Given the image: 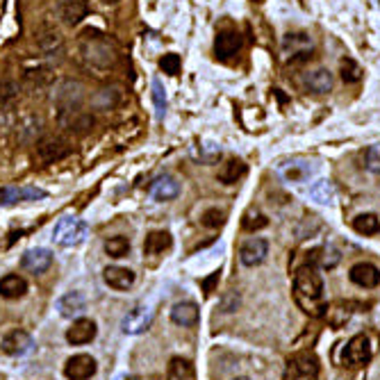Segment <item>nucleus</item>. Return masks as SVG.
<instances>
[{"mask_svg": "<svg viewBox=\"0 0 380 380\" xmlns=\"http://www.w3.org/2000/svg\"><path fill=\"white\" fill-rule=\"evenodd\" d=\"M294 301L310 316H323L325 314V296H323V281L321 274L316 271L314 262L307 260L296 276H294Z\"/></svg>", "mask_w": 380, "mask_h": 380, "instance_id": "nucleus-1", "label": "nucleus"}, {"mask_svg": "<svg viewBox=\"0 0 380 380\" xmlns=\"http://www.w3.org/2000/svg\"><path fill=\"white\" fill-rule=\"evenodd\" d=\"M77 50H80V59L84 66L91 71H107L116 64V48L110 39L94 32V30H84L77 41Z\"/></svg>", "mask_w": 380, "mask_h": 380, "instance_id": "nucleus-2", "label": "nucleus"}, {"mask_svg": "<svg viewBox=\"0 0 380 380\" xmlns=\"http://www.w3.org/2000/svg\"><path fill=\"white\" fill-rule=\"evenodd\" d=\"M87 223L77 216H61V219L55 223V230H53V239L64 246V248H73V246H80L84 239H87Z\"/></svg>", "mask_w": 380, "mask_h": 380, "instance_id": "nucleus-3", "label": "nucleus"}, {"mask_svg": "<svg viewBox=\"0 0 380 380\" xmlns=\"http://www.w3.org/2000/svg\"><path fill=\"white\" fill-rule=\"evenodd\" d=\"M283 380H319V360H316V355L310 351L292 355V360L287 362Z\"/></svg>", "mask_w": 380, "mask_h": 380, "instance_id": "nucleus-4", "label": "nucleus"}, {"mask_svg": "<svg viewBox=\"0 0 380 380\" xmlns=\"http://www.w3.org/2000/svg\"><path fill=\"white\" fill-rule=\"evenodd\" d=\"M82 84L80 82H73V80H64L57 87L55 91V103L59 107V116L61 121L66 116H73L80 112V105H82Z\"/></svg>", "mask_w": 380, "mask_h": 380, "instance_id": "nucleus-5", "label": "nucleus"}, {"mask_svg": "<svg viewBox=\"0 0 380 380\" xmlns=\"http://www.w3.org/2000/svg\"><path fill=\"white\" fill-rule=\"evenodd\" d=\"M68 153H71V146H68L66 139L59 135L44 137L41 142H37V149H35L37 160L41 162V164H53V162L64 160Z\"/></svg>", "mask_w": 380, "mask_h": 380, "instance_id": "nucleus-6", "label": "nucleus"}, {"mask_svg": "<svg viewBox=\"0 0 380 380\" xmlns=\"http://www.w3.org/2000/svg\"><path fill=\"white\" fill-rule=\"evenodd\" d=\"M153 316H155V310H153L151 303H139V305H135L133 310H130L126 316H123L121 330L126 332V335H139V332L151 328Z\"/></svg>", "mask_w": 380, "mask_h": 380, "instance_id": "nucleus-7", "label": "nucleus"}, {"mask_svg": "<svg viewBox=\"0 0 380 380\" xmlns=\"http://www.w3.org/2000/svg\"><path fill=\"white\" fill-rule=\"evenodd\" d=\"M283 53L292 57V64H301L312 57V39L307 35H287L283 41Z\"/></svg>", "mask_w": 380, "mask_h": 380, "instance_id": "nucleus-8", "label": "nucleus"}, {"mask_svg": "<svg viewBox=\"0 0 380 380\" xmlns=\"http://www.w3.org/2000/svg\"><path fill=\"white\" fill-rule=\"evenodd\" d=\"M371 360V346L367 335H355L344 348V364L346 367H364Z\"/></svg>", "mask_w": 380, "mask_h": 380, "instance_id": "nucleus-9", "label": "nucleus"}, {"mask_svg": "<svg viewBox=\"0 0 380 380\" xmlns=\"http://www.w3.org/2000/svg\"><path fill=\"white\" fill-rule=\"evenodd\" d=\"M278 173L285 182H292V184H301L310 180V175L314 173V167L312 162L307 160H287L278 167Z\"/></svg>", "mask_w": 380, "mask_h": 380, "instance_id": "nucleus-10", "label": "nucleus"}, {"mask_svg": "<svg viewBox=\"0 0 380 380\" xmlns=\"http://www.w3.org/2000/svg\"><path fill=\"white\" fill-rule=\"evenodd\" d=\"M269 255V244L267 239L262 237H253V239H246L239 248V260H242L244 267H258L262 262L267 260Z\"/></svg>", "mask_w": 380, "mask_h": 380, "instance_id": "nucleus-11", "label": "nucleus"}, {"mask_svg": "<svg viewBox=\"0 0 380 380\" xmlns=\"http://www.w3.org/2000/svg\"><path fill=\"white\" fill-rule=\"evenodd\" d=\"M96 360L91 358V355H73V358H68L66 364H64V376L68 380H89L91 376L96 374Z\"/></svg>", "mask_w": 380, "mask_h": 380, "instance_id": "nucleus-12", "label": "nucleus"}, {"mask_svg": "<svg viewBox=\"0 0 380 380\" xmlns=\"http://www.w3.org/2000/svg\"><path fill=\"white\" fill-rule=\"evenodd\" d=\"M0 348H3L7 355H28L35 348V339L30 337L26 330H12L3 337Z\"/></svg>", "mask_w": 380, "mask_h": 380, "instance_id": "nucleus-13", "label": "nucleus"}, {"mask_svg": "<svg viewBox=\"0 0 380 380\" xmlns=\"http://www.w3.org/2000/svg\"><path fill=\"white\" fill-rule=\"evenodd\" d=\"M50 265H53V253L48 248H30V251L23 253V258H21V267L35 276L48 271Z\"/></svg>", "mask_w": 380, "mask_h": 380, "instance_id": "nucleus-14", "label": "nucleus"}, {"mask_svg": "<svg viewBox=\"0 0 380 380\" xmlns=\"http://www.w3.org/2000/svg\"><path fill=\"white\" fill-rule=\"evenodd\" d=\"M242 50V35L235 32V30H223L219 32L214 41V53L219 59H232L237 53Z\"/></svg>", "mask_w": 380, "mask_h": 380, "instance_id": "nucleus-15", "label": "nucleus"}, {"mask_svg": "<svg viewBox=\"0 0 380 380\" xmlns=\"http://www.w3.org/2000/svg\"><path fill=\"white\" fill-rule=\"evenodd\" d=\"M348 278H351V283L364 287V289H374V287L380 285V271L371 262H358L348 271Z\"/></svg>", "mask_w": 380, "mask_h": 380, "instance_id": "nucleus-16", "label": "nucleus"}, {"mask_svg": "<svg viewBox=\"0 0 380 380\" xmlns=\"http://www.w3.org/2000/svg\"><path fill=\"white\" fill-rule=\"evenodd\" d=\"M46 198V191L39 187H3L0 189V205H17L26 200Z\"/></svg>", "mask_w": 380, "mask_h": 380, "instance_id": "nucleus-17", "label": "nucleus"}, {"mask_svg": "<svg viewBox=\"0 0 380 380\" xmlns=\"http://www.w3.org/2000/svg\"><path fill=\"white\" fill-rule=\"evenodd\" d=\"M37 48L44 53V55H55L61 48H64V39H61L59 30L50 28V26H41L37 30Z\"/></svg>", "mask_w": 380, "mask_h": 380, "instance_id": "nucleus-18", "label": "nucleus"}, {"mask_svg": "<svg viewBox=\"0 0 380 380\" xmlns=\"http://www.w3.org/2000/svg\"><path fill=\"white\" fill-rule=\"evenodd\" d=\"M96 323L91 319H75L71 328L66 330V342L73 344V346H82V344H89L91 339L96 337Z\"/></svg>", "mask_w": 380, "mask_h": 380, "instance_id": "nucleus-19", "label": "nucleus"}, {"mask_svg": "<svg viewBox=\"0 0 380 380\" xmlns=\"http://www.w3.org/2000/svg\"><path fill=\"white\" fill-rule=\"evenodd\" d=\"M103 281L116 292H126L135 285V274L126 267H107L103 271Z\"/></svg>", "mask_w": 380, "mask_h": 380, "instance_id": "nucleus-20", "label": "nucleus"}, {"mask_svg": "<svg viewBox=\"0 0 380 380\" xmlns=\"http://www.w3.org/2000/svg\"><path fill=\"white\" fill-rule=\"evenodd\" d=\"M149 191L158 203H164V200H173L178 193H180V182H178L173 175H162L151 184Z\"/></svg>", "mask_w": 380, "mask_h": 380, "instance_id": "nucleus-21", "label": "nucleus"}, {"mask_svg": "<svg viewBox=\"0 0 380 380\" xmlns=\"http://www.w3.org/2000/svg\"><path fill=\"white\" fill-rule=\"evenodd\" d=\"M57 310L64 319H75V316H80L87 310V301H84L80 292H68L57 301Z\"/></svg>", "mask_w": 380, "mask_h": 380, "instance_id": "nucleus-22", "label": "nucleus"}, {"mask_svg": "<svg viewBox=\"0 0 380 380\" xmlns=\"http://www.w3.org/2000/svg\"><path fill=\"white\" fill-rule=\"evenodd\" d=\"M171 321L175 325H182V328H191V325L198 323V305L191 303V301H180L171 307Z\"/></svg>", "mask_w": 380, "mask_h": 380, "instance_id": "nucleus-23", "label": "nucleus"}, {"mask_svg": "<svg viewBox=\"0 0 380 380\" xmlns=\"http://www.w3.org/2000/svg\"><path fill=\"white\" fill-rule=\"evenodd\" d=\"M26 292H28V283H26V278H21L17 274H10V276H5V278H0V296L3 298H21V296H26Z\"/></svg>", "mask_w": 380, "mask_h": 380, "instance_id": "nucleus-24", "label": "nucleus"}, {"mask_svg": "<svg viewBox=\"0 0 380 380\" xmlns=\"http://www.w3.org/2000/svg\"><path fill=\"white\" fill-rule=\"evenodd\" d=\"M87 12H89L87 0H64V3H61V19L71 28L87 17Z\"/></svg>", "mask_w": 380, "mask_h": 380, "instance_id": "nucleus-25", "label": "nucleus"}, {"mask_svg": "<svg viewBox=\"0 0 380 380\" xmlns=\"http://www.w3.org/2000/svg\"><path fill=\"white\" fill-rule=\"evenodd\" d=\"M332 73L328 68H316V71H310L305 75V87L310 91H314V94H328L332 89Z\"/></svg>", "mask_w": 380, "mask_h": 380, "instance_id": "nucleus-26", "label": "nucleus"}, {"mask_svg": "<svg viewBox=\"0 0 380 380\" xmlns=\"http://www.w3.org/2000/svg\"><path fill=\"white\" fill-rule=\"evenodd\" d=\"M171 244H173V239L167 230H153L144 242V253L146 255H160V253L169 251Z\"/></svg>", "mask_w": 380, "mask_h": 380, "instance_id": "nucleus-27", "label": "nucleus"}, {"mask_svg": "<svg viewBox=\"0 0 380 380\" xmlns=\"http://www.w3.org/2000/svg\"><path fill=\"white\" fill-rule=\"evenodd\" d=\"M246 175V164L242 160H228L226 164L219 169V182L223 184H235Z\"/></svg>", "mask_w": 380, "mask_h": 380, "instance_id": "nucleus-28", "label": "nucleus"}, {"mask_svg": "<svg viewBox=\"0 0 380 380\" xmlns=\"http://www.w3.org/2000/svg\"><path fill=\"white\" fill-rule=\"evenodd\" d=\"M19 103V84L12 80L0 82V112H10Z\"/></svg>", "mask_w": 380, "mask_h": 380, "instance_id": "nucleus-29", "label": "nucleus"}, {"mask_svg": "<svg viewBox=\"0 0 380 380\" xmlns=\"http://www.w3.org/2000/svg\"><path fill=\"white\" fill-rule=\"evenodd\" d=\"M310 198L314 200V203L319 205H330L332 198H335V189H332V184L328 180H316L310 184Z\"/></svg>", "mask_w": 380, "mask_h": 380, "instance_id": "nucleus-30", "label": "nucleus"}, {"mask_svg": "<svg viewBox=\"0 0 380 380\" xmlns=\"http://www.w3.org/2000/svg\"><path fill=\"white\" fill-rule=\"evenodd\" d=\"M353 230L360 235H378L380 232V221L376 214H360L353 219Z\"/></svg>", "mask_w": 380, "mask_h": 380, "instance_id": "nucleus-31", "label": "nucleus"}, {"mask_svg": "<svg viewBox=\"0 0 380 380\" xmlns=\"http://www.w3.org/2000/svg\"><path fill=\"white\" fill-rule=\"evenodd\" d=\"M105 253L110 255V258H126L130 253V239L123 237V235H116V237H110L105 242Z\"/></svg>", "mask_w": 380, "mask_h": 380, "instance_id": "nucleus-32", "label": "nucleus"}, {"mask_svg": "<svg viewBox=\"0 0 380 380\" xmlns=\"http://www.w3.org/2000/svg\"><path fill=\"white\" fill-rule=\"evenodd\" d=\"M151 96H153V105H155V116L162 121L167 116V91H164V84H162V80H158V77L153 80Z\"/></svg>", "mask_w": 380, "mask_h": 380, "instance_id": "nucleus-33", "label": "nucleus"}, {"mask_svg": "<svg viewBox=\"0 0 380 380\" xmlns=\"http://www.w3.org/2000/svg\"><path fill=\"white\" fill-rule=\"evenodd\" d=\"M23 77L32 84V87H46V84L53 82V71L48 66H37V68H28Z\"/></svg>", "mask_w": 380, "mask_h": 380, "instance_id": "nucleus-34", "label": "nucleus"}, {"mask_svg": "<svg viewBox=\"0 0 380 380\" xmlns=\"http://www.w3.org/2000/svg\"><path fill=\"white\" fill-rule=\"evenodd\" d=\"M339 73H342V80L346 84H355V82L362 80V68H360L358 61L351 59V57H346L342 61V68H339Z\"/></svg>", "mask_w": 380, "mask_h": 380, "instance_id": "nucleus-35", "label": "nucleus"}, {"mask_svg": "<svg viewBox=\"0 0 380 380\" xmlns=\"http://www.w3.org/2000/svg\"><path fill=\"white\" fill-rule=\"evenodd\" d=\"M267 226H269L267 214L258 212V209H251V212H246V214H244V219H242V228H244V230H248V232L262 230V228H267Z\"/></svg>", "mask_w": 380, "mask_h": 380, "instance_id": "nucleus-36", "label": "nucleus"}, {"mask_svg": "<svg viewBox=\"0 0 380 380\" xmlns=\"http://www.w3.org/2000/svg\"><path fill=\"white\" fill-rule=\"evenodd\" d=\"M200 223L207 228H221L226 223V212L219 207H212V209H205L203 216H200Z\"/></svg>", "mask_w": 380, "mask_h": 380, "instance_id": "nucleus-37", "label": "nucleus"}, {"mask_svg": "<svg viewBox=\"0 0 380 380\" xmlns=\"http://www.w3.org/2000/svg\"><path fill=\"white\" fill-rule=\"evenodd\" d=\"M339 251L335 246H328V248H319V265L323 269H332V267H337V262H339Z\"/></svg>", "mask_w": 380, "mask_h": 380, "instance_id": "nucleus-38", "label": "nucleus"}, {"mask_svg": "<svg viewBox=\"0 0 380 380\" xmlns=\"http://www.w3.org/2000/svg\"><path fill=\"white\" fill-rule=\"evenodd\" d=\"M364 167L371 173H380V144H374L367 149V153H364Z\"/></svg>", "mask_w": 380, "mask_h": 380, "instance_id": "nucleus-39", "label": "nucleus"}, {"mask_svg": "<svg viewBox=\"0 0 380 380\" xmlns=\"http://www.w3.org/2000/svg\"><path fill=\"white\" fill-rule=\"evenodd\" d=\"M219 158H221V146H216V144H203L200 146L198 160L203 162V164H214Z\"/></svg>", "mask_w": 380, "mask_h": 380, "instance_id": "nucleus-40", "label": "nucleus"}, {"mask_svg": "<svg viewBox=\"0 0 380 380\" xmlns=\"http://www.w3.org/2000/svg\"><path fill=\"white\" fill-rule=\"evenodd\" d=\"M160 68L169 75H178L180 73V55H175V53H169L160 59Z\"/></svg>", "mask_w": 380, "mask_h": 380, "instance_id": "nucleus-41", "label": "nucleus"}, {"mask_svg": "<svg viewBox=\"0 0 380 380\" xmlns=\"http://www.w3.org/2000/svg\"><path fill=\"white\" fill-rule=\"evenodd\" d=\"M171 374L175 376V378H191V374H193V369H191V362H187V360H173L171 362Z\"/></svg>", "mask_w": 380, "mask_h": 380, "instance_id": "nucleus-42", "label": "nucleus"}, {"mask_svg": "<svg viewBox=\"0 0 380 380\" xmlns=\"http://www.w3.org/2000/svg\"><path fill=\"white\" fill-rule=\"evenodd\" d=\"M237 305H239V296H237V294H228V298L223 301L221 307H223V312H235Z\"/></svg>", "mask_w": 380, "mask_h": 380, "instance_id": "nucleus-43", "label": "nucleus"}, {"mask_svg": "<svg viewBox=\"0 0 380 380\" xmlns=\"http://www.w3.org/2000/svg\"><path fill=\"white\" fill-rule=\"evenodd\" d=\"M219 283V271H216V274H212L207 278V281L203 283V289H205V294H212V289H214V285Z\"/></svg>", "mask_w": 380, "mask_h": 380, "instance_id": "nucleus-44", "label": "nucleus"}, {"mask_svg": "<svg viewBox=\"0 0 380 380\" xmlns=\"http://www.w3.org/2000/svg\"><path fill=\"white\" fill-rule=\"evenodd\" d=\"M103 5H116V3H121V0H100Z\"/></svg>", "mask_w": 380, "mask_h": 380, "instance_id": "nucleus-45", "label": "nucleus"}, {"mask_svg": "<svg viewBox=\"0 0 380 380\" xmlns=\"http://www.w3.org/2000/svg\"><path fill=\"white\" fill-rule=\"evenodd\" d=\"M235 380H251V378H246V376H239V378H235Z\"/></svg>", "mask_w": 380, "mask_h": 380, "instance_id": "nucleus-46", "label": "nucleus"}]
</instances>
